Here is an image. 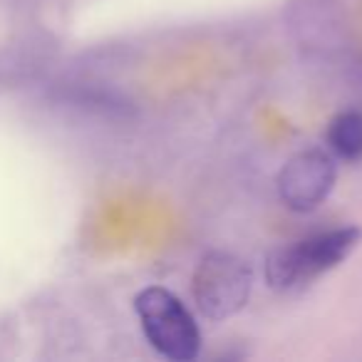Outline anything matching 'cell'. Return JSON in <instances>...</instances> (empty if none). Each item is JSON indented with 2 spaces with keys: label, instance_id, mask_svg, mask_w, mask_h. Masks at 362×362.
I'll return each mask as SVG.
<instances>
[{
  "label": "cell",
  "instance_id": "277c9868",
  "mask_svg": "<svg viewBox=\"0 0 362 362\" xmlns=\"http://www.w3.org/2000/svg\"><path fill=\"white\" fill-rule=\"evenodd\" d=\"M337 179V166L330 151L303 149L286 161L278 174V197L291 211H315L327 197Z\"/></svg>",
  "mask_w": 362,
  "mask_h": 362
},
{
  "label": "cell",
  "instance_id": "6da1fadb",
  "mask_svg": "<svg viewBox=\"0 0 362 362\" xmlns=\"http://www.w3.org/2000/svg\"><path fill=\"white\" fill-rule=\"evenodd\" d=\"M362 228L342 226L332 231H322L296 241L293 246H283L266 258V281L273 291H293V288L310 283L313 278L337 268L350 253L360 246Z\"/></svg>",
  "mask_w": 362,
  "mask_h": 362
},
{
  "label": "cell",
  "instance_id": "5b68a950",
  "mask_svg": "<svg viewBox=\"0 0 362 362\" xmlns=\"http://www.w3.org/2000/svg\"><path fill=\"white\" fill-rule=\"evenodd\" d=\"M325 139L337 159L360 161L362 159V112L345 110L335 115L327 124Z\"/></svg>",
  "mask_w": 362,
  "mask_h": 362
},
{
  "label": "cell",
  "instance_id": "3957f363",
  "mask_svg": "<svg viewBox=\"0 0 362 362\" xmlns=\"http://www.w3.org/2000/svg\"><path fill=\"white\" fill-rule=\"evenodd\" d=\"M251 266L226 251L206 253L192 278L194 303L209 320H226L241 313L251 298Z\"/></svg>",
  "mask_w": 362,
  "mask_h": 362
},
{
  "label": "cell",
  "instance_id": "7a4b0ae2",
  "mask_svg": "<svg viewBox=\"0 0 362 362\" xmlns=\"http://www.w3.org/2000/svg\"><path fill=\"white\" fill-rule=\"evenodd\" d=\"M134 310L149 345L161 357L192 362L202 350V332L189 308L171 291L149 286L134 298Z\"/></svg>",
  "mask_w": 362,
  "mask_h": 362
}]
</instances>
